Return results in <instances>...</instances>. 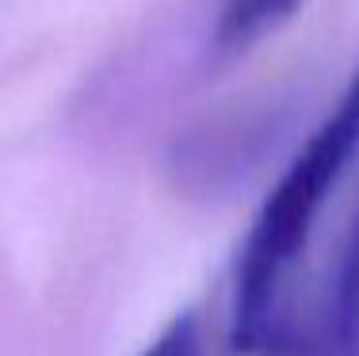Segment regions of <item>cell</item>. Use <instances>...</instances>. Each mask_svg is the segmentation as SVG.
Here are the masks:
<instances>
[{"label": "cell", "instance_id": "1", "mask_svg": "<svg viewBox=\"0 0 359 356\" xmlns=\"http://www.w3.org/2000/svg\"><path fill=\"white\" fill-rule=\"evenodd\" d=\"M359 154V62L337 104L294 150L260 203L233 268L229 341L241 356H268L287 326V284L306 257L337 184Z\"/></svg>", "mask_w": 359, "mask_h": 356}, {"label": "cell", "instance_id": "2", "mask_svg": "<svg viewBox=\"0 0 359 356\" xmlns=\"http://www.w3.org/2000/svg\"><path fill=\"white\" fill-rule=\"evenodd\" d=\"M268 356H359V207L310 315H290Z\"/></svg>", "mask_w": 359, "mask_h": 356}, {"label": "cell", "instance_id": "3", "mask_svg": "<svg viewBox=\"0 0 359 356\" xmlns=\"http://www.w3.org/2000/svg\"><path fill=\"white\" fill-rule=\"evenodd\" d=\"M302 4L306 0H218L210 46L218 58L245 54L279 27H287Z\"/></svg>", "mask_w": 359, "mask_h": 356}, {"label": "cell", "instance_id": "4", "mask_svg": "<svg viewBox=\"0 0 359 356\" xmlns=\"http://www.w3.org/2000/svg\"><path fill=\"white\" fill-rule=\"evenodd\" d=\"M138 356H203V337L191 315H176Z\"/></svg>", "mask_w": 359, "mask_h": 356}]
</instances>
